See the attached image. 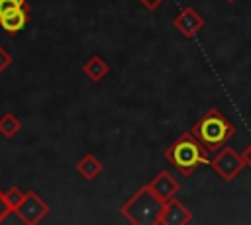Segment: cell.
Masks as SVG:
<instances>
[{
    "mask_svg": "<svg viewBox=\"0 0 251 225\" xmlns=\"http://www.w3.org/2000/svg\"><path fill=\"white\" fill-rule=\"evenodd\" d=\"M208 149L192 135V131L180 133L167 149H165V158L169 164H173L175 170H178L182 176H192L198 166L208 164Z\"/></svg>",
    "mask_w": 251,
    "mask_h": 225,
    "instance_id": "1",
    "label": "cell"
},
{
    "mask_svg": "<svg viewBox=\"0 0 251 225\" xmlns=\"http://www.w3.org/2000/svg\"><path fill=\"white\" fill-rule=\"evenodd\" d=\"M190 131L208 149V153H216L235 135V125L220 110L210 108L194 121Z\"/></svg>",
    "mask_w": 251,
    "mask_h": 225,
    "instance_id": "2",
    "label": "cell"
},
{
    "mask_svg": "<svg viewBox=\"0 0 251 225\" xmlns=\"http://www.w3.org/2000/svg\"><path fill=\"white\" fill-rule=\"evenodd\" d=\"M163 202L145 186H141L129 200H126L120 207L122 217L133 225H157V217L161 213Z\"/></svg>",
    "mask_w": 251,
    "mask_h": 225,
    "instance_id": "3",
    "label": "cell"
},
{
    "mask_svg": "<svg viewBox=\"0 0 251 225\" xmlns=\"http://www.w3.org/2000/svg\"><path fill=\"white\" fill-rule=\"evenodd\" d=\"M212 166V170L224 180V182H231L235 180V176L247 166L241 153H235V149L231 147H222L220 151H216V155L210 158L208 162Z\"/></svg>",
    "mask_w": 251,
    "mask_h": 225,
    "instance_id": "4",
    "label": "cell"
},
{
    "mask_svg": "<svg viewBox=\"0 0 251 225\" xmlns=\"http://www.w3.org/2000/svg\"><path fill=\"white\" fill-rule=\"evenodd\" d=\"M14 213L18 215V219L22 223H25V225H37V223H41L47 217L49 205H47V202L35 190H27L25 196H24V200H22V203L14 209Z\"/></svg>",
    "mask_w": 251,
    "mask_h": 225,
    "instance_id": "5",
    "label": "cell"
},
{
    "mask_svg": "<svg viewBox=\"0 0 251 225\" xmlns=\"http://www.w3.org/2000/svg\"><path fill=\"white\" fill-rule=\"evenodd\" d=\"M190 221H192V211L176 196H173L163 203L161 213L157 217V225H186Z\"/></svg>",
    "mask_w": 251,
    "mask_h": 225,
    "instance_id": "6",
    "label": "cell"
},
{
    "mask_svg": "<svg viewBox=\"0 0 251 225\" xmlns=\"http://www.w3.org/2000/svg\"><path fill=\"white\" fill-rule=\"evenodd\" d=\"M173 25H175L184 37L192 39V37H196L198 31L206 25V20H204L194 8L186 6V8H182V10L173 18Z\"/></svg>",
    "mask_w": 251,
    "mask_h": 225,
    "instance_id": "7",
    "label": "cell"
},
{
    "mask_svg": "<svg viewBox=\"0 0 251 225\" xmlns=\"http://www.w3.org/2000/svg\"><path fill=\"white\" fill-rule=\"evenodd\" d=\"M147 188L165 203L167 200H171L180 192V182L169 170H161L157 172V176H153V180L147 182Z\"/></svg>",
    "mask_w": 251,
    "mask_h": 225,
    "instance_id": "8",
    "label": "cell"
},
{
    "mask_svg": "<svg viewBox=\"0 0 251 225\" xmlns=\"http://www.w3.org/2000/svg\"><path fill=\"white\" fill-rule=\"evenodd\" d=\"M27 20H29V4H25V6L18 8L16 12H12V14L4 16V18H0V27H2L4 31H8V33L14 35V33H20V31L25 27Z\"/></svg>",
    "mask_w": 251,
    "mask_h": 225,
    "instance_id": "9",
    "label": "cell"
},
{
    "mask_svg": "<svg viewBox=\"0 0 251 225\" xmlns=\"http://www.w3.org/2000/svg\"><path fill=\"white\" fill-rule=\"evenodd\" d=\"M108 72H110V65L100 55H90L82 65V74L92 82H100Z\"/></svg>",
    "mask_w": 251,
    "mask_h": 225,
    "instance_id": "10",
    "label": "cell"
},
{
    "mask_svg": "<svg viewBox=\"0 0 251 225\" xmlns=\"http://www.w3.org/2000/svg\"><path fill=\"white\" fill-rule=\"evenodd\" d=\"M76 172L84 178V180H96L102 172V162L100 158H96L94 155H84L78 162H76Z\"/></svg>",
    "mask_w": 251,
    "mask_h": 225,
    "instance_id": "11",
    "label": "cell"
},
{
    "mask_svg": "<svg viewBox=\"0 0 251 225\" xmlns=\"http://www.w3.org/2000/svg\"><path fill=\"white\" fill-rule=\"evenodd\" d=\"M20 131H22V121H20L14 113H4V115L0 117V135H2V137L14 139Z\"/></svg>",
    "mask_w": 251,
    "mask_h": 225,
    "instance_id": "12",
    "label": "cell"
},
{
    "mask_svg": "<svg viewBox=\"0 0 251 225\" xmlns=\"http://www.w3.org/2000/svg\"><path fill=\"white\" fill-rule=\"evenodd\" d=\"M25 4H27V0H0V18L16 12L18 8H22Z\"/></svg>",
    "mask_w": 251,
    "mask_h": 225,
    "instance_id": "13",
    "label": "cell"
},
{
    "mask_svg": "<svg viewBox=\"0 0 251 225\" xmlns=\"http://www.w3.org/2000/svg\"><path fill=\"white\" fill-rule=\"evenodd\" d=\"M24 196H25V192H22L18 186H12V188H8V192H6V200H8V203H10V207H12V211L22 203V200H24Z\"/></svg>",
    "mask_w": 251,
    "mask_h": 225,
    "instance_id": "14",
    "label": "cell"
},
{
    "mask_svg": "<svg viewBox=\"0 0 251 225\" xmlns=\"http://www.w3.org/2000/svg\"><path fill=\"white\" fill-rule=\"evenodd\" d=\"M10 213H12V207H10L8 200H6V192L0 190V223H2Z\"/></svg>",
    "mask_w": 251,
    "mask_h": 225,
    "instance_id": "15",
    "label": "cell"
},
{
    "mask_svg": "<svg viewBox=\"0 0 251 225\" xmlns=\"http://www.w3.org/2000/svg\"><path fill=\"white\" fill-rule=\"evenodd\" d=\"M10 65H12V55H10V51H6V49L0 45V74H2L4 70H8Z\"/></svg>",
    "mask_w": 251,
    "mask_h": 225,
    "instance_id": "16",
    "label": "cell"
},
{
    "mask_svg": "<svg viewBox=\"0 0 251 225\" xmlns=\"http://www.w3.org/2000/svg\"><path fill=\"white\" fill-rule=\"evenodd\" d=\"M139 2H141V4H143L147 10H157V8H159V6H161L165 0H139Z\"/></svg>",
    "mask_w": 251,
    "mask_h": 225,
    "instance_id": "17",
    "label": "cell"
},
{
    "mask_svg": "<svg viewBox=\"0 0 251 225\" xmlns=\"http://www.w3.org/2000/svg\"><path fill=\"white\" fill-rule=\"evenodd\" d=\"M241 157H243V160H245V164L251 168V143L243 149V153H241Z\"/></svg>",
    "mask_w": 251,
    "mask_h": 225,
    "instance_id": "18",
    "label": "cell"
},
{
    "mask_svg": "<svg viewBox=\"0 0 251 225\" xmlns=\"http://www.w3.org/2000/svg\"><path fill=\"white\" fill-rule=\"evenodd\" d=\"M226 2H235V0H226Z\"/></svg>",
    "mask_w": 251,
    "mask_h": 225,
    "instance_id": "19",
    "label": "cell"
}]
</instances>
